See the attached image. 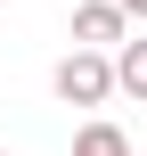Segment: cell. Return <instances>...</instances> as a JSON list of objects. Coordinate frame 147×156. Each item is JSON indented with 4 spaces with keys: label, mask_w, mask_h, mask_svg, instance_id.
<instances>
[{
    "label": "cell",
    "mask_w": 147,
    "mask_h": 156,
    "mask_svg": "<svg viewBox=\"0 0 147 156\" xmlns=\"http://www.w3.org/2000/svg\"><path fill=\"white\" fill-rule=\"evenodd\" d=\"M74 156H131V140H123V123H106V115H90V123L74 132Z\"/></svg>",
    "instance_id": "4"
},
{
    "label": "cell",
    "mask_w": 147,
    "mask_h": 156,
    "mask_svg": "<svg viewBox=\"0 0 147 156\" xmlns=\"http://www.w3.org/2000/svg\"><path fill=\"white\" fill-rule=\"evenodd\" d=\"M115 90L147 99V33H123V41H115Z\"/></svg>",
    "instance_id": "3"
},
{
    "label": "cell",
    "mask_w": 147,
    "mask_h": 156,
    "mask_svg": "<svg viewBox=\"0 0 147 156\" xmlns=\"http://www.w3.org/2000/svg\"><path fill=\"white\" fill-rule=\"evenodd\" d=\"M123 33H131L123 0H82V8H74V41H82V49H115Z\"/></svg>",
    "instance_id": "2"
},
{
    "label": "cell",
    "mask_w": 147,
    "mask_h": 156,
    "mask_svg": "<svg viewBox=\"0 0 147 156\" xmlns=\"http://www.w3.org/2000/svg\"><path fill=\"white\" fill-rule=\"evenodd\" d=\"M49 82H57L65 107H106V99H115V49H82V41H74Z\"/></svg>",
    "instance_id": "1"
},
{
    "label": "cell",
    "mask_w": 147,
    "mask_h": 156,
    "mask_svg": "<svg viewBox=\"0 0 147 156\" xmlns=\"http://www.w3.org/2000/svg\"><path fill=\"white\" fill-rule=\"evenodd\" d=\"M123 16H139V25H147V0H123Z\"/></svg>",
    "instance_id": "5"
},
{
    "label": "cell",
    "mask_w": 147,
    "mask_h": 156,
    "mask_svg": "<svg viewBox=\"0 0 147 156\" xmlns=\"http://www.w3.org/2000/svg\"><path fill=\"white\" fill-rule=\"evenodd\" d=\"M0 156H8V148H0Z\"/></svg>",
    "instance_id": "6"
}]
</instances>
